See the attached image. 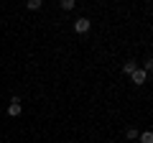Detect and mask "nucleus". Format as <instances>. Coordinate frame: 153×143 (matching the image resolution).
Returning <instances> with one entry per match:
<instances>
[{
	"instance_id": "20e7f679",
	"label": "nucleus",
	"mask_w": 153,
	"mask_h": 143,
	"mask_svg": "<svg viewBox=\"0 0 153 143\" xmlns=\"http://www.w3.org/2000/svg\"><path fill=\"white\" fill-rule=\"evenodd\" d=\"M135 69H138V61L135 59H128L125 64H123V72H125V74H133Z\"/></svg>"
},
{
	"instance_id": "7ed1b4c3",
	"label": "nucleus",
	"mask_w": 153,
	"mask_h": 143,
	"mask_svg": "<svg viewBox=\"0 0 153 143\" xmlns=\"http://www.w3.org/2000/svg\"><path fill=\"white\" fill-rule=\"evenodd\" d=\"M146 79H148V74H146L143 69H135V72L130 74V82H135L138 87H140V84H146Z\"/></svg>"
},
{
	"instance_id": "0eeeda50",
	"label": "nucleus",
	"mask_w": 153,
	"mask_h": 143,
	"mask_svg": "<svg viewBox=\"0 0 153 143\" xmlns=\"http://www.w3.org/2000/svg\"><path fill=\"white\" fill-rule=\"evenodd\" d=\"M140 143H153V133H151V130L140 133Z\"/></svg>"
},
{
	"instance_id": "6e6552de",
	"label": "nucleus",
	"mask_w": 153,
	"mask_h": 143,
	"mask_svg": "<svg viewBox=\"0 0 153 143\" xmlns=\"http://www.w3.org/2000/svg\"><path fill=\"white\" fill-rule=\"evenodd\" d=\"M125 136L130 138V141H135V138H138V128H133V125H130V128L125 130Z\"/></svg>"
},
{
	"instance_id": "f03ea898",
	"label": "nucleus",
	"mask_w": 153,
	"mask_h": 143,
	"mask_svg": "<svg viewBox=\"0 0 153 143\" xmlns=\"http://www.w3.org/2000/svg\"><path fill=\"white\" fill-rule=\"evenodd\" d=\"M21 112H23L21 100H18V97H13V100H10V105H8V115H10V118H18Z\"/></svg>"
},
{
	"instance_id": "39448f33",
	"label": "nucleus",
	"mask_w": 153,
	"mask_h": 143,
	"mask_svg": "<svg viewBox=\"0 0 153 143\" xmlns=\"http://www.w3.org/2000/svg\"><path fill=\"white\" fill-rule=\"evenodd\" d=\"M59 5H61V10H74L76 0H59Z\"/></svg>"
},
{
	"instance_id": "f257e3e1",
	"label": "nucleus",
	"mask_w": 153,
	"mask_h": 143,
	"mask_svg": "<svg viewBox=\"0 0 153 143\" xmlns=\"http://www.w3.org/2000/svg\"><path fill=\"white\" fill-rule=\"evenodd\" d=\"M92 28V21L89 18H76L74 21V33H87Z\"/></svg>"
},
{
	"instance_id": "423d86ee",
	"label": "nucleus",
	"mask_w": 153,
	"mask_h": 143,
	"mask_svg": "<svg viewBox=\"0 0 153 143\" xmlns=\"http://www.w3.org/2000/svg\"><path fill=\"white\" fill-rule=\"evenodd\" d=\"M41 5H44V0H28V3H26V8H28V10H38Z\"/></svg>"
},
{
	"instance_id": "1a4fd4ad",
	"label": "nucleus",
	"mask_w": 153,
	"mask_h": 143,
	"mask_svg": "<svg viewBox=\"0 0 153 143\" xmlns=\"http://www.w3.org/2000/svg\"><path fill=\"white\" fill-rule=\"evenodd\" d=\"M153 69V61L151 59H146V61H143V72H146V74H148V72H151Z\"/></svg>"
}]
</instances>
